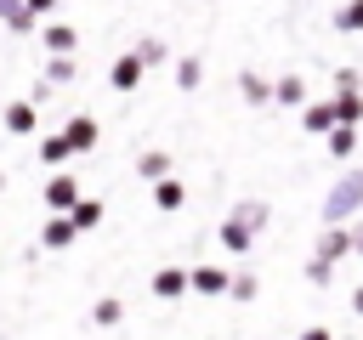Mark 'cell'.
Wrapping results in <instances>:
<instances>
[{"mask_svg": "<svg viewBox=\"0 0 363 340\" xmlns=\"http://www.w3.org/2000/svg\"><path fill=\"white\" fill-rule=\"evenodd\" d=\"M62 136L74 142V153H85V147L96 142V125H91V119H68V130H62Z\"/></svg>", "mask_w": 363, "mask_h": 340, "instance_id": "obj_4", "label": "cell"}, {"mask_svg": "<svg viewBox=\"0 0 363 340\" xmlns=\"http://www.w3.org/2000/svg\"><path fill=\"white\" fill-rule=\"evenodd\" d=\"M193 283H199V289H210V295H216V289H227V278H221V272H210V266H204V272H193Z\"/></svg>", "mask_w": 363, "mask_h": 340, "instance_id": "obj_19", "label": "cell"}, {"mask_svg": "<svg viewBox=\"0 0 363 340\" xmlns=\"http://www.w3.org/2000/svg\"><path fill=\"white\" fill-rule=\"evenodd\" d=\"M45 74H51V79H68V74H74V62H68V57H51V68H45Z\"/></svg>", "mask_w": 363, "mask_h": 340, "instance_id": "obj_23", "label": "cell"}, {"mask_svg": "<svg viewBox=\"0 0 363 340\" xmlns=\"http://www.w3.org/2000/svg\"><path fill=\"white\" fill-rule=\"evenodd\" d=\"M357 204H363V170H352V176L329 193V215H352Z\"/></svg>", "mask_w": 363, "mask_h": 340, "instance_id": "obj_1", "label": "cell"}, {"mask_svg": "<svg viewBox=\"0 0 363 340\" xmlns=\"http://www.w3.org/2000/svg\"><path fill=\"white\" fill-rule=\"evenodd\" d=\"M335 23H340V28H363V0H346Z\"/></svg>", "mask_w": 363, "mask_h": 340, "instance_id": "obj_15", "label": "cell"}, {"mask_svg": "<svg viewBox=\"0 0 363 340\" xmlns=\"http://www.w3.org/2000/svg\"><path fill=\"white\" fill-rule=\"evenodd\" d=\"M153 289H159V295H182V289H187V272H176V266H164V272L153 278Z\"/></svg>", "mask_w": 363, "mask_h": 340, "instance_id": "obj_10", "label": "cell"}, {"mask_svg": "<svg viewBox=\"0 0 363 340\" xmlns=\"http://www.w3.org/2000/svg\"><path fill=\"white\" fill-rule=\"evenodd\" d=\"M136 57H142V62H159V57H164V45H159V40H142V51H136Z\"/></svg>", "mask_w": 363, "mask_h": 340, "instance_id": "obj_22", "label": "cell"}, {"mask_svg": "<svg viewBox=\"0 0 363 340\" xmlns=\"http://www.w3.org/2000/svg\"><path fill=\"white\" fill-rule=\"evenodd\" d=\"M272 96H278V102H284V108H295V102H301V96H306V85H301V79H295V74H289V79H278V85H272Z\"/></svg>", "mask_w": 363, "mask_h": 340, "instance_id": "obj_8", "label": "cell"}, {"mask_svg": "<svg viewBox=\"0 0 363 340\" xmlns=\"http://www.w3.org/2000/svg\"><path fill=\"white\" fill-rule=\"evenodd\" d=\"M221 244H227V249H244V244H250V227H244V221L233 215V221L221 227Z\"/></svg>", "mask_w": 363, "mask_h": 340, "instance_id": "obj_11", "label": "cell"}, {"mask_svg": "<svg viewBox=\"0 0 363 340\" xmlns=\"http://www.w3.org/2000/svg\"><path fill=\"white\" fill-rule=\"evenodd\" d=\"M51 6H57V0H28V11H34V17H40V11H51Z\"/></svg>", "mask_w": 363, "mask_h": 340, "instance_id": "obj_24", "label": "cell"}, {"mask_svg": "<svg viewBox=\"0 0 363 340\" xmlns=\"http://www.w3.org/2000/svg\"><path fill=\"white\" fill-rule=\"evenodd\" d=\"M74 221H79V227H96V221H102V204H96V198L74 204Z\"/></svg>", "mask_w": 363, "mask_h": 340, "instance_id": "obj_14", "label": "cell"}, {"mask_svg": "<svg viewBox=\"0 0 363 340\" xmlns=\"http://www.w3.org/2000/svg\"><path fill=\"white\" fill-rule=\"evenodd\" d=\"M182 204V181H159V210H176Z\"/></svg>", "mask_w": 363, "mask_h": 340, "instance_id": "obj_16", "label": "cell"}, {"mask_svg": "<svg viewBox=\"0 0 363 340\" xmlns=\"http://www.w3.org/2000/svg\"><path fill=\"white\" fill-rule=\"evenodd\" d=\"M0 119H6V130H17V136H23V130H34V102H11Z\"/></svg>", "mask_w": 363, "mask_h": 340, "instance_id": "obj_3", "label": "cell"}, {"mask_svg": "<svg viewBox=\"0 0 363 340\" xmlns=\"http://www.w3.org/2000/svg\"><path fill=\"white\" fill-rule=\"evenodd\" d=\"M45 45H51L57 57H68V51H74V28H68V23H51V28H45Z\"/></svg>", "mask_w": 363, "mask_h": 340, "instance_id": "obj_5", "label": "cell"}, {"mask_svg": "<svg viewBox=\"0 0 363 340\" xmlns=\"http://www.w3.org/2000/svg\"><path fill=\"white\" fill-rule=\"evenodd\" d=\"M335 119H340V113H335V108H318V102H312V108H306V130H329V125H335Z\"/></svg>", "mask_w": 363, "mask_h": 340, "instance_id": "obj_12", "label": "cell"}, {"mask_svg": "<svg viewBox=\"0 0 363 340\" xmlns=\"http://www.w3.org/2000/svg\"><path fill=\"white\" fill-rule=\"evenodd\" d=\"M176 79H182V85H199V62H193V57H187V62H176Z\"/></svg>", "mask_w": 363, "mask_h": 340, "instance_id": "obj_20", "label": "cell"}, {"mask_svg": "<svg viewBox=\"0 0 363 340\" xmlns=\"http://www.w3.org/2000/svg\"><path fill=\"white\" fill-rule=\"evenodd\" d=\"M244 96H250V102H267V85H261L255 74H244Z\"/></svg>", "mask_w": 363, "mask_h": 340, "instance_id": "obj_21", "label": "cell"}, {"mask_svg": "<svg viewBox=\"0 0 363 340\" xmlns=\"http://www.w3.org/2000/svg\"><path fill=\"white\" fill-rule=\"evenodd\" d=\"M74 193H79V187H74V181H68V176H57V181H51V187H45V198H51V204H57V210H68V204H79V198H74Z\"/></svg>", "mask_w": 363, "mask_h": 340, "instance_id": "obj_7", "label": "cell"}, {"mask_svg": "<svg viewBox=\"0 0 363 340\" xmlns=\"http://www.w3.org/2000/svg\"><path fill=\"white\" fill-rule=\"evenodd\" d=\"M164 170H170V159H164V153H142V176L164 181Z\"/></svg>", "mask_w": 363, "mask_h": 340, "instance_id": "obj_13", "label": "cell"}, {"mask_svg": "<svg viewBox=\"0 0 363 340\" xmlns=\"http://www.w3.org/2000/svg\"><path fill=\"white\" fill-rule=\"evenodd\" d=\"M329 153H340V159H346V153H352V125H340V130H335V136H329Z\"/></svg>", "mask_w": 363, "mask_h": 340, "instance_id": "obj_18", "label": "cell"}, {"mask_svg": "<svg viewBox=\"0 0 363 340\" xmlns=\"http://www.w3.org/2000/svg\"><path fill=\"white\" fill-rule=\"evenodd\" d=\"M68 153H74V142H68V136H45V142H40V159H45V164H62Z\"/></svg>", "mask_w": 363, "mask_h": 340, "instance_id": "obj_6", "label": "cell"}, {"mask_svg": "<svg viewBox=\"0 0 363 340\" xmlns=\"http://www.w3.org/2000/svg\"><path fill=\"white\" fill-rule=\"evenodd\" d=\"M142 68H147V62H142L136 51H130V57H119V62H113V85H119V91H130V85L142 79Z\"/></svg>", "mask_w": 363, "mask_h": 340, "instance_id": "obj_2", "label": "cell"}, {"mask_svg": "<svg viewBox=\"0 0 363 340\" xmlns=\"http://www.w3.org/2000/svg\"><path fill=\"white\" fill-rule=\"evenodd\" d=\"M335 113H340V125H352V119L363 113V96H357V91H340V96H335Z\"/></svg>", "mask_w": 363, "mask_h": 340, "instance_id": "obj_9", "label": "cell"}, {"mask_svg": "<svg viewBox=\"0 0 363 340\" xmlns=\"http://www.w3.org/2000/svg\"><path fill=\"white\" fill-rule=\"evenodd\" d=\"M68 238H74V227H68V221H51V227H45V244H51V249H62Z\"/></svg>", "mask_w": 363, "mask_h": 340, "instance_id": "obj_17", "label": "cell"}]
</instances>
